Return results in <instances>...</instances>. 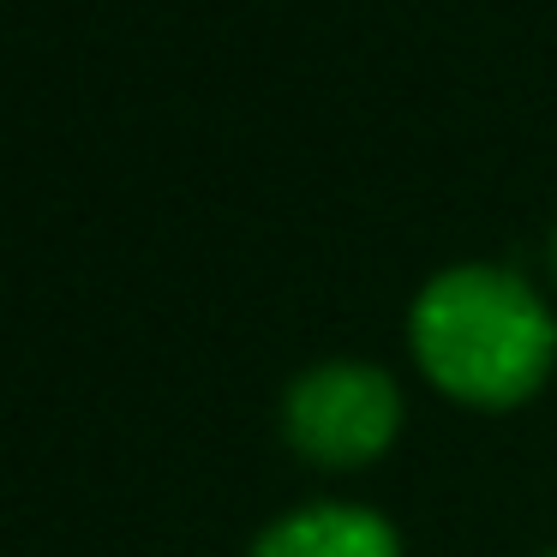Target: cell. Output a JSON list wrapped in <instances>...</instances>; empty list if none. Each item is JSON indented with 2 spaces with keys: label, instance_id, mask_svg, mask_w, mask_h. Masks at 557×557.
<instances>
[{
  "label": "cell",
  "instance_id": "6da1fadb",
  "mask_svg": "<svg viewBox=\"0 0 557 557\" xmlns=\"http://www.w3.org/2000/svg\"><path fill=\"white\" fill-rule=\"evenodd\" d=\"M408 348L444 396L468 408H516L557 360V318L528 276L504 264L437 270L408 312Z\"/></svg>",
  "mask_w": 557,
  "mask_h": 557
},
{
  "label": "cell",
  "instance_id": "7a4b0ae2",
  "mask_svg": "<svg viewBox=\"0 0 557 557\" xmlns=\"http://www.w3.org/2000/svg\"><path fill=\"white\" fill-rule=\"evenodd\" d=\"M282 432L318 468H366L401 432V389L384 366L324 360L282 389Z\"/></svg>",
  "mask_w": 557,
  "mask_h": 557
},
{
  "label": "cell",
  "instance_id": "3957f363",
  "mask_svg": "<svg viewBox=\"0 0 557 557\" xmlns=\"http://www.w3.org/2000/svg\"><path fill=\"white\" fill-rule=\"evenodd\" d=\"M246 557H401V533L366 504H306L270 521Z\"/></svg>",
  "mask_w": 557,
  "mask_h": 557
},
{
  "label": "cell",
  "instance_id": "277c9868",
  "mask_svg": "<svg viewBox=\"0 0 557 557\" xmlns=\"http://www.w3.org/2000/svg\"><path fill=\"white\" fill-rule=\"evenodd\" d=\"M552 270H557V228H552Z\"/></svg>",
  "mask_w": 557,
  "mask_h": 557
},
{
  "label": "cell",
  "instance_id": "5b68a950",
  "mask_svg": "<svg viewBox=\"0 0 557 557\" xmlns=\"http://www.w3.org/2000/svg\"><path fill=\"white\" fill-rule=\"evenodd\" d=\"M545 557H557V552H545Z\"/></svg>",
  "mask_w": 557,
  "mask_h": 557
}]
</instances>
